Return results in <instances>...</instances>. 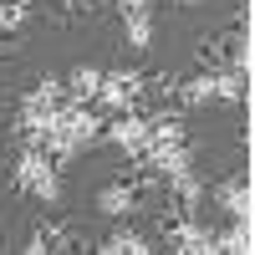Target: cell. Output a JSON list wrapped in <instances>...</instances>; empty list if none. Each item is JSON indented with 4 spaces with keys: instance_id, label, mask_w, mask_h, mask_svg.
Returning <instances> with one entry per match:
<instances>
[{
    "instance_id": "1",
    "label": "cell",
    "mask_w": 255,
    "mask_h": 255,
    "mask_svg": "<svg viewBox=\"0 0 255 255\" xmlns=\"http://www.w3.org/2000/svg\"><path fill=\"white\" fill-rule=\"evenodd\" d=\"M10 184H15V194L41 199V204H56V199H61V174L51 168V158L41 153V148H20V153H15Z\"/></svg>"
},
{
    "instance_id": "2",
    "label": "cell",
    "mask_w": 255,
    "mask_h": 255,
    "mask_svg": "<svg viewBox=\"0 0 255 255\" xmlns=\"http://www.w3.org/2000/svg\"><path fill=\"white\" fill-rule=\"evenodd\" d=\"M143 92H148V72L118 67V72H102L97 102H102V113H128V108H138V102H143Z\"/></svg>"
},
{
    "instance_id": "3",
    "label": "cell",
    "mask_w": 255,
    "mask_h": 255,
    "mask_svg": "<svg viewBox=\"0 0 255 255\" xmlns=\"http://www.w3.org/2000/svg\"><path fill=\"white\" fill-rule=\"evenodd\" d=\"M199 67H245L250 72V41L240 26H230V31H215V36H204L199 41Z\"/></svg>"
},
{
    "instance_id": "4",
    "label": "cell",
    "mask_w": 255,
    "mask_h": 255,
    "mask_svg": "<svg viewBox=\"0 0 255 255\" xmlns=\"http://www.w3.org/2000/svg\"><path fill=\"white\" fill-rule=\"evenodd\" d=\"M102 138H113L128 158L138 153V148L148 143V113H138V108H128V113H113L108 118V128H102Z\"/></svg>"
},
{
    "instance_id": "5",
    "label": "cell",
    "mask_w": 255,
    "mask_h": 255,
    "mask_svg": "<svg viewBox=\"0 0 255 255\" xmlns=\"http://www.w3.org/2000/svg\"><path fill=\"white\" fill-rule=\"evenodd\" d=\"M77 245V225L72 220H36L31 225V255H56V250H72Z\"/></svg>"
},
{
    "instance_id": "6",
    "label": "cell",
    "mask_w": 255,
    "mask_h": 255,
    "mask_svg": "<svg viewBox=\"0 0 255 255\" xmlns=\"http://www.w3.org/2000/svg\"><path fill=\"white\" fill-rule=\"evenodd\" d=\"M138 204H143V194L133 189L128 174H118V179H108V184L97 189V209H102V215H113V220H128Z\"/></svg>"
},
{
    "instance_id": "7",
    "label": "cell",
    "mask_w": 255,
    "mask_h": 255,
    "mask_svg": "<svg viewBox=\"0 0 255 255\" xmlns=\"http://www.w3.org/2000/svg\"><path fill=\"white\" fill-rule=\"evenodd\" d=\"M215 204L230 220H250V174H230L215 184Z\"/></svg>"
},
{
    "instance_id": "8",
    "label": "cell",
    "mask_w": 255,
    "mask_h": 255,
    "mask_svg": "<svg viewBox=\"0 0 255 255\" xmlns=\"http://www.w3.org/2000/svg\"><path fill=\"white\" fill-rule=\"evenodd\" d=\"M245 97H250V72L245 67H215V102L240 108Z\"/></svg>"
},
{
    "instance_id": "9",
    "label": "cell",
    "mask_w": 255,
    "mask_h": 255,
    "mask_svg": "<svg viewBox=\"0 0 255 255\" xmlns=\"http://www.w3.org/2000/svg\"><path fill=\"white\" fill-rule=\"evenodd\" d=\"M204 102H215V72L199 67L194 77H179V113L184 108H204Z\"/></svg>"
},
{
    "instance_id": "10",
    "label": "cell",
    "mask_w": 255,
    "mask_h": 255,
    "mask_svg": "<svg viewBox=\"0 0 255 255\" xmlns=\"http://www.w3.org/2000/svg\"><path fill=\"white\" fill-rule=\"evenodd\" d=\"M97 92H102V72L97 67H72V77H67V102H97Z\"/></svg>"
},
{
    "instance_id": "11",
    "label": "cell",
    "mask_w": 255,
    "mask_h": 255,
    "mask_svg": "<svg viewBox=\"0 0 255 255\" xmlns=\"http://www.w3.org/2000/svg\"><path fill=\"white\" fill-rule=\"evenodd\" d=\"M97 250H102V255H148V250H153V245H148V240L138 235L133 225H118V230H113V235L102 240Z\"/></svg>"
},
{
    "instance_id": "12",
    "label": "cell",
    "mask_w": 255,
    "mask_h": 255,
    "mask_svg": "<svg viewBox=\"0 0 255 255\" xmlns=\"http://www.w3.org/2000/svg\"><path fill=\"white\" fill-rule=\"evenodd\" d=\"M123 31H128V46H133V51H148V46H153V10L123 15Z\"/></svg>"
},
{
    "instance_id": "13",
    "label": "cell",
    "mask_w": 255,
    "mask_h": 255,
    "mask_svg": "<svg viewBox=\"0 0 255 255\" xmlns=\"http://www.w3.org/2000/svg\"><path fill=\"white\" fill-rule=\"evenodd\" d=\"M215 250H230V255H250V220H235L230 230H215Z\"/></svg>"
},
{
    "instance_id": "14",
    "label": "cell",
    "mask_w": 255,
    "mask_h": 255,
    "mask_svg": "<svg viewBox=\"0 0 255 255\" xmlns=\"http://www.w3.org/2000/svg\"><path fill=\"white\" fill-rule=\"evenodd\" d=\"M31 0H0V36H5V31H26L31 26Z\"/></svg>"
},
{
    "instance_id": "15",
    "label": "cell",
    "mask_w": 255,
    "mask_h": 255,
    "mask_svg": "<svg viewBox=\"0 0 255 255\" xmlns=\"http://www.w3.org/2000/svg\"><path fill=\"white\" fill-rule=\"evenodd\" d=\"M46 15L56 26H77V20H87V0H46Z\"/></svg>"
},
{
    "instance_id": "16",
    "label": "cell",
    "mask_w": 255,
    "mask_h": 255,
    "mask_svg": "<svg viewBox=\"0 0 255 255\" xmlns=\"http://www.w3.org/2000/svg\"><path fill=\"white\" fill-rule=\"evenodd\" d=\"M118 10H123V15H133V10H153V0H118Z\"/></svg>"
},
{
    "instance_id": "17",
    "label": "cell",
    "mask_w": 255,
    "mask_h": 255,
    "mask_svg": "<svg viewBox=\"0 0 255 255\" xmlns=\"http://www.w3.org/2000/svg\"><path fill=\"white\" fill-rule=\"evenodd\" d=\"M0 56H10V46H5V41H0Z\"/></svg>"
},
{
    "instance_id": "18",
    "label": "cell",
    "mask_w": 255,
    "mask_h": 255,
    "mask_svg": "<svg viewBox=\"0 0 255 255\" xmlns=\"http://www.w3.org/2000/svg\"><path fill=\"white\" fill-rule=\"evenodd\" d=\"M179 5H199V0H179Z\"/></svg>"
}]
</instances>
